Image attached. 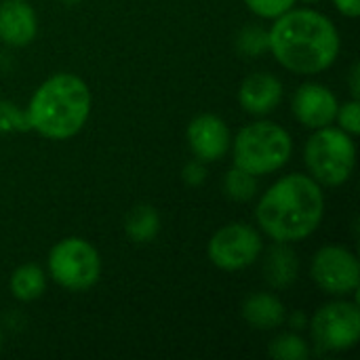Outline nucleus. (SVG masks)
Wrapping results in <instances>:
<instances>
[{"label":"nucleus","instance_id":"nucleus-7","mask_svg":"<svg viewBox=\"0 0 360 360\" xmlns=\"http://www.w3.org/2000/svg\"><path fill=\"white\" fill-rule=\"evenodd\" d=\"M312 340L321 350L346 352L359 344L360 310L356 302H329L321 306L310 321Z\"/></svg>","mask_w":360,"mask_h":360},{"label":"nucleus","instance_id":"nucleus-3","mask_svg":"<svg viewBox=\"0 0 360 360\" xmlns=\"http://www.w3.org/2000/svg\"><path fill=\"white\" fill-rule=\"evenodd\" d=\"M91 89L70 72H59L46 78L27 103L30 131L55 141L70 139L82 131L91 116Z\"/></svg>","mask_w":360,"mask_h":360},{"label":"nucleus","instance_id":"nucleus-30","mask_svg":"<svg viewBox=\"0 0 360 360\" xmlns=\"http://www.w3.org/2000/svg\"><path fill=\"white\" fill-rule=\"evenodd\" d=\"M0 350H2V331H0Z\"/></svg>","mask_w":360,"mask_h":360},{"label":"nucleus","instance_id":"nucleus-21","mask_svg":"<svg viewBox=\"0 0 360 360\" xmlns=\"http://www.w3.org/2000/svg\"><path fill=\"white\" fill-rule=\"evenodd\" d=\"M30 131L27 114L13 101L0 99V133H21Z\"/></svg>","mask_w":360,"mask_h":360},{"label":"nucleus","instance_id":"nucleus-2","mask_svg":"<svg viewBox=\"0 0 360 360\" xmlns=\"http://www.w3.org/2000/svg\"><path fill=\"white\" fill-rule=\"evenodd\" d=\"M325 217V194L316 179L291 173L272 184L255 209L259 230L274 243H297L314 234Z\"/></svg>","mask_w":360,"mask_h":360},{"label":"nucleus","instance_id":"nucleus-23","mask_svg":"<svg viewBox=\"0 0 360 360\" xmlns=\"http://www.w3.org/2000/svg\"><path fill=\"white\" fill-rule=\"evenodd\" d=\"M335 120L340 124L342 131H346L348 135L356 137L360 133V101L359 99H352V101H346L344 105L338 108V114H335Z\"/></svg>","mask_w":360,"mask_h":360},{"label":"nucleus","instance_id":"nucleus-15","mask_svg":"<svg viewBox=\"0 0 360 360\" xmlns=\"http://www.w3.org/2000/svg\"><path fill=\"white\" fill-rule=\"evenodd\" d=\"M243 319L259 331H272L287 321L285 304L272 293H251L243 302Z\"/></svg>","mask_w":360,"mask_h":360},{"label":"nucleus","instance_id":"nucleus-25","mask_svg":"<svg viewBox=\"0 0 360 360\" xmlns=\"http://www.w3.org/2000/svg\"><path fill=\"white\" fill-rule=\"evenodd\" d=\"M335 8L350 19H356L360 15V0H333Z\"/></svg>","mask_w":360,"mask_h":360},{"label":"nucleus","instance_id":"nucleus-4","mask_svg":"<svg viewBox=\"0 0 360 360\" xmlns=\"http://www.w3.org/2000/svg\"><path fill=\"white\" fill-rule=\"evenodd\" d=\"M234 167L251 175H270L283 169L293 154L289 131L272 120H257L243 127L230 143Z\"/></svg>","mask_w":360,"mask_h":360},{"label":"nucleus","instance_id":"nucleus-14","mask_svg":"<svg viewBox=\"0 0 360 360\" xmlns=\"http://www.w3.org/2000/svg\"><path fill=\"white\" fill-rule=\"evenodd\" d=\"M300 274L297 253L289 243H274L264 257V278L272 289H289Z\"/></svg>","mask_w":360,"mask_h":360},{"label":"nucleus","instance_id":"nucleus-1","mask_svg":"<svg viewBox=\"0 0 360 360\" xmlns=\"http://www.w3.org/2000/svg\"><path fill=\"white\" fill-rule=\"evenodd\" d=\"M268 42L276 61L302 76L329 70L342 46L335 23L314 8H291L276 17L268 30Z\"/></svg>","mask_w":360,"mask_h":360},{"label":"nucleus","instance_id":"nucleus-16","mask_svg":"<svg viewBox=\"0 0 360 360\" xmlns=\"http://www.w3.org/2000/svg\"><path fill=\"white\" fill-rule=\"evenodd\" d=\"M124 232L133 243H152L160 232V215L152 205H135L124 217Z\"/></svg>","mask_w":360,"mask_h":360},{"label":"nucleus","instance_id":"nucleus-20","mask_svg":"<svg viewBox=\"0 0 360 360\" xmlns=\"http://www.w3.org/2000/svg\"><path fill=\"white\" fill-rule=\"evenodd\" d=\"M270 42H268V30L262 25H247L238 32L236 36V51L247 57H257L268 53Z\"/></svg>","mask_w":360,"mask_h":360},{"label":"nucleus","instance_id":"nucleus-19","mask_svg":"<svg viewBox=\"0 0 360 360\" xmlns=\"http://www.w3.org/2000/svg\"><path fill=\"white\" fill-rule=\"evenodd\" d=\"M224 192L236 202H249L257 194V177L238 167H232L224 177Z\"/></svg>","mask_w":360,"mask_h":360},{"label":"nucleus","instance_id":"nucleus-28","mask_svg":"<svg viewBox=\"0 0 360 360\" xmlns=\"http://www.w3.org/2000/svg\"><path fill=\"white\" fill-rule=\"evenodd\" d=\"M63 4H68V6H74V4H78L80 0H61Z\"/></svg>","mask_w":360,"mask_h":360},{"label":"nucleus","instance_id":"nucleus-18","mask_svg":"<svg viewBox=\"0 0 360 360\" xmlns=\"http://www.w3.org/2000/svg\"><path fill=\"white\" fill-rule=\"evenodd\" d=\"M268 354L276 360H306L310 356V348L297 331H291L276 335L268 346Z\"/></svg>","mask_w":360,"mask_h":360},{"label":"nucleus","instance_id":"nucleus-24","mask_svg":"<svg viewBox=\"0 0 360 360\" xmlns=\"http://www.w3.org/2000/svg\"><path fill=\"white\" fill-rule=\"evenodd\" d=\"M181 179H184V184L188 186V188H198V186H202L205 184V179H207V169H205V162L202 160H190L186 167H184V171H181Z\"/></svg>","mask_w":360,"mask_h":360},{"label":"nucleus","instance_id":"nucleus-11","mask_svg":"<svg viewBox=\"0 0 360 360\" xmlns=\"http://www.w3.org/2000/svg\"><path fill=\"white\" fill-rule=\"evenodd\" d=\"M186 139L192 154L202 162H217L226 156L232 143L226 120L215 114L196 116L186 129Z\"/></svg>","mask_w":360,"mask_h":360},{"label":"nucleus","instance_id":"nucleus-26","mask_svg":"<svg viewBox=\"0 0 360 360\" xmlns=\"http://www.w3.org/2000/svg\"><path fill=\"white\" fill-rule=\"evenodd\" d=\"M348 84H350V93H352V99H359L360 97V63L354 61L352 68H350V74H348Z\"/></svg>","mask_w":360,"mask_h":360},{"label":"nucleus","instance_id":"nucleus-10","mask_svg":"<svg viewBox=\"0 0 360 360\" xmlns=\"http://www.w3.org/2000/svg\"><path fill=\"white\" fill-rule=\"evenodd\" d=\"M338 108H340V101L333 95V91L319 82L302 84L291 99L293 116L297 118L300 124L312 131L333 124Z\"/></svg>","mask_w":360,"mask_h":360},{"label":"nucleus","instance_id":"nucleus-17","mask_svg":"<svg viewBox=\"0 0 360 360\" xmlns=\"http://www.w3.org/2000/svg\"><path fill=\"white\" fill-rule=\"evenodd\" d=\"M8 289L13 297L19 302H36L38 297H42L46 289L44 270L36 264H23L15 268L8 281Z\"/></svg>","mask_w":360,"mask_h":360},{"label":"nucleus","instance_id":"nucleus-6","mask_svg":"<svg viewBox=\"0 0 360 360\" xmlns=\"http://www.w3.org/2000/svg\"><path fill=\"white\" fill-rule=\"evenodd\" d=\"M51 278L74 293L89 291L101 276V257L97 249L80 236H68L49 251Z\"/></svg>","mask_w":360,"mask_h":360},{"label":"nucleus","instance_id":"nucleus-13","mask_svg":"<svg viewBox=\"0 0 360 360\" xmlns=\"http://www.w3.org/2000/svg\"><path fill=\"white\" fill-rule=\"evenodd\" d=\"M38 34V17L27 0L0 2V40L6 46H27Z\"/></svg>","mask_w":360,"mask_h":360},{"label":"nucleus","instance_id":"nucleus-29","mask_svg":"<svg viewBox=\"0 0 360 360\" xmlns=\"http://www.w3.org/2000/svg\"><path fill=\"white\" fill-rule=\"evenodd\" d=\"M302 2H308V4H312V2H321V0H302Z\"/></svg>","mask_w":360,"mask_h":360},{"label":"nucleus","instance_id":"nucleus-22","mask_svg":"<svg viewBox=\"0 0 360 360\" xmlns=\"http://www.w3.org/2000/svg\"><path fill=\"white\" fill-rule=\"evenodd\" d=\"M297 0H245L249 11L262 19H276L291 11Z\"/></svg>","mask_w":360,"mask_h":360},{"label":"nucleus","instance_id":"nucleus-5","mask_svg":"<svg viewBox=\"0 0 360 360\" xmlns=\"http://www.w3.org/2000/svg\"><path fill=\"white\" fill-rule=\"evenodd\" d=\"M304 162L310 177L321 186L338 188L344 186L356 167V146L354 137L340 127L316 129L304 148Z\"/></svg>","mask_w":360,"mask_h":360},{"label":"nucleus","instance_id":"nucleus-8","mask_svg":"<svg viewBox=\"0 0 360 360\" xmlns=\"http://www.w3.org/2000/svg\"><path fill=\"white\" fill-rule=\"evenodd\" d=\"M264 251L259 232L249 224H228L219 228L209 240L207 253L215 268L224 272H238L253 266Z\"/></svg>","mask_w":360,"mask_h":360},{"label":"nucleus","instance_id":"nucleus-9","mask_svg":"<svg viewBox=\"0 0 360 360\" xmlns=\"http://www.w3.org/2000/svg\"><path fill=\"white\" fill-rule=\"evenodd\" d=\"M316 287L333 297H346L359 291L360 264L356 255L340 245H327L319 249L310 266Z\"/></svg>","mask_w":360,"mask_h":360},{"label":"nucleus","instance_id":"nucleus-27","mask_svg":"<svg viewBox=\"0 0 360 360\" xmlns=\"http://www.w3.org/2000/svg\"><path fill=\"white\" fill-rule=\"evenodd\" d=\"M289 325H291L293 331H304L308 327V316L304 312H293L289 316Z\"/></svg>","mask_w":360,"mask_h":360},{"label":"nucleus","instance_id":"nucleus-12","mask_svg":"<svg viewBox=\"0 0 360 360\" xmlns=\"http://www.w3.org/2000/svg\"><path fill=\"white\" fill-rule=\"evenodd\" d=\"M283 82L270 72L249 74L238 89V103L247 114L268 116L283 101Z\"/></svg>","mask_w":360,"mask_h":360}]
</instances>
